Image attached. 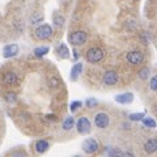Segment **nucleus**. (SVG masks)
Instances as JSON below:
<instances>
[{
  "mask_svg": "<svg viewBox=\"0 0 157 157\" xmlns=\"http://www.w3.org/2000/svg\"><path fill=\"white\" fill-rule=\"evenodd\" d=\"M88 39V34L84 30H75L68 36V42L72 46H81L84 45Z\"/></svg>",
  "mask_w": 157,
  "mask_h": 157,
  "instance_id": "nucleus-1",
  "label": "nucleus"
},
{
  "mask_svg": "<svg viewBox=\"0 0 157 157\" xmlns=\"http://www.w3.org/2000/svg\"><path fill=\"white\" fill-rule=\"evenodd\" d=\"M104 56L105 52L100 47H90L85 54V58L89 63H100L104 59Z\"/></svg>",
  "mask_w": 157,
  "mask_h": 157,
  "instance_id": "nucleus-2",
  "label": "nucleus"
},
{
  "mask_svg": "<svg viewBox=\"0 0 157 157\" xmlns=\"http://www.w3.org/2000/svg\"><path fill=\"white\" fill-rule=\"evenodd\" d=\"M76 130L80 135H88L90 134L92 131V123L86 117H81L78 118L77 122H76Z\"/></svg>",
  "mask_w": 157,
  "mask_h": 157,
  "instance_id": "nucleus-3",
  "label": "nucleus"
},
{
  "mask_svg": "<svg viewBox=\"0 0 157 157\" xmlns=\"http://www.w3.org/2000/svg\"><path fill=\"white\" fill-rule=\"evenodd\" d=\"M34 36H36V38L41 39V41L48 39V38L52 36V28L48 25V24H42V25H39L36 29V32H34Z\"/></svg>",
  "mask_w": 157,
  "mask_h": 157,
  "instance_id": "nucleus-4",
  "label": "nucleus"
},
{
  "mask_svg": "<svg viewBox=\"0 0 157 157\" xmlns=\"http://www.w3.org/2000/svg\"><path fill=\"white\" fill-rule=\"evenodd\" d=\"M81 148L86 155H93L100 149V144H98V141L94 139V137H88V139H85L82 141Z\"/></svg>",
  "mask_w": 157,
  "mask_h": 157,
  "instance_id": "nucleus-5",
  "label": "nucleus"
},
{
  "mask_svg": "<svg viewBox=\"0 0 157 157\" xmlns=\"http://www.w3.org/2000/svg\"><path fill=\"white\" fill-rule=\"evenodd\" d=\"M94 124L97 128H101V130L107 128L110 124V117L107 115V113H105V111L97 113L94 115Z\"/></svg>",
  "mask_w": 157,
  "mask_h": 157,
  "instance_id": "nucleus-6",
  "label": "nucleus"
},
{
  "mask_svg": "<svg viewBox=\"0 0 157 157\" xmlns=\"http://www.w3.org/2000/svg\"><path fill=\"white\" fill-rule=\"evenodd\" d=\"M127 62L132 66H137V64H141L144 62V54L139 51V50H134V51H130L128 54L126 55Z\"/></svg>",
  "mask_w": 157,
  "mask_h": 157,
  "instance_id": "nucleus-7",
  "label": "nucleus"
},
{
  "mask_svg": "<svg viewBox=\"0 0 157 157\" xmlns=\"http://www.w3.org/2000/svg\"><path fill=\"white\" fill-rule=\"evenodd\" d=\"M118 80H119V76H118V73L114 71V70H109L104 73V76H102V82H104L105 85L107 86H113L115 85Z\"/></svg>",
  "mask_w": 157,
  "mask_h": 157,
  "instance_id": "nucleus-8",
  "label": "nucleus"
},
{
  "mask_svg": "<svg viewBox=\"0 0 157 157\" xmlns=\"http://www.w3.org/2000/svg\"><path fill=\"white\" fill-rule=\"evenodd\" d=\"M18 51H20L18 45H16V43H9V45L4 46V48H3V56L6 59L13 58V56L17 55Z\"/></svg>",
  "mask_w": 157,
  "mask_h": 157,
  "instance_id": "nucleus-9",
  "label": "nucleus"
},
{
  "mask_svg": "<svg viewBox=\"0 0 157 157\" xmlns=\"http://www.w3.org/2000/svg\"><path fill=\"white\" fill-rule=\"evenodd\" d=\"M144 152L147 155H153L157 152V137H151L144 143L143 145Z\"/></svg>",
  "mask_w": 157,
  "mask_h": 157,
  "instance_id": "nucleus-10",
  "label": "nucleus"
},
{
  "mask_svg": "<svg viewBox=\"0 0 157 157\" xmlns=\"http://www.w3.org/2000/svg\"><path fill=\"white\" fill-rule=\"evenodd\" d=\"M115 101L121 105H127V104H131L134 101V93L131 92H124V93H121V94H117L115 96Z\"/></svg>",
  "mask_w": 157,
  "mask_h": 157,
  "instance_id": "nucleus-11",
  "label": "nucleus"
},
{
  "mask_svg": "<svg viewBox=\"0 0 157 157\" xmlns=\"http://www.w3.org/2000/svg\"><path fill=\"white\" fill-rule=\"evenodd\" d=\"M82 68H84L82 63H76V64L71 68L70 78H71L72 81H76L77 78H78V76H80V75H81V72H82Z\"/></svg>",
  "mask_w": 157,
  "mask_h": 157,
  "instance_id": "nucleus-12",
  "label": "nucleus"
},
{
  "mask_svg": "<svg viewBox=\"0 0 157 157\" xmlns=\"http://www.w3.org/2000/svg\"><path fill=\"white\" fill-rule=\"evenodd\" d=\"M34 148H36V151H37V153H45V152H47L48 151V148H50V143H48L47 140H43V139H41V140H38L36 144H34Z\"/></svg>",
  "mask_w": 157,
  "mask_h": 157,
  "instance_id": "nucleus-13",
  "label": "nucleus"
},
{
  "mask_svg": "<svg viewBox=\"0 0 157 157\" xmlns=\"http://www.w3.org/2000/svg\"><path fill=\"white\" fill-rule=\"evenodd\" d=\"M56 54L59 55V58H62V59L70 58V50H68V47L64 45V43H60V45L56 47Z\"/></svg>",
  "mask_w": 157,
  "mask_h": 157,
  "instance_id": "nucleus-14",
  "label": "nucleus"
},
{
  "mask_svg": "<svg viewBox=\"0 0 157 157\" xmlns=\"http://www.w3.org/2000/svg\"><path fill=\"white\" fill-rule=\"evenodd\" d=\"M17 75L14 72H12V71H9V72H7L6 75H4V82H6L7 85H14L17 82Z\"/></svg>",
  "mask_w": 157,
  "mask_h": 157,
  "instance_id": "nucleus-15",
  "label": "nucleus"
},
{
  "mask_svg": "<svg viewBox=\"0 0 157 157\" xmlns=\"http://www.w3.org/2000/svg\"><path fill=\"white\" fill-rule=\"evenodd\" d=\"M73 127H75V119H73V117H67L62 123V128L64 131H71Z\"/></svg>",
  "mask_w": 157,
  "mask_h": 157,
  "instance_id": "nucleus-16",
  "label": "nucleus"
},
{
  "mask_svg": "<svg viewBox=\"0 0 157 157\" xmlns=\"http://www.w3.org/2000/svg\"><path fill=\"white\" fill-rule=\"evenodd\" d=\"M43 18H45V16H43L42 12H39V11L33 12V14L30 16V24H32V25H36V24L42 22Z\"/></svg>",
  "mask_w": 157,
  "mask_h": 157,
  "instance_id": "nucleus-17",
  "label": "nucleus"
},
{
  "mask_svg": "<svg viewBox=\"0 0 157 157\" xmlns=\"http://www.w3.org/2000/svg\"><path fill=\"white\" fill-rule=\"evenodd\" d=\"M48 51H50V47L48 46H39V47L34 48V55L37 58H42V56H45L46 54H48Z\"/></svg>",
  "mask_w": 157,
  "mask_h": 157,
  "instance_id": "nucleus-18",
  "label": "nucleus"
},
{
  "mask_svg": "<svg viewBox=\"0 0 157 157\" xmlns=\"http://www.w3.org/2000/svg\"><path fill=\"white\" fill-rule=\"evenodd\" d=\"M151 75V70L149 67H143L141 70H139V72H137V76H139L140 80H148V77Z\"/></svg>",
  "mask_w": 157,
  "mask_h": 157,
  "instance_id": "nucleus-19",
  "label": "nucleus"
},
{
  "mask_svg": "<svg viewBox=\"0 0 157 157\" xmlns=\"http://www.w3.org/2000/svg\"><path fill=\"white\" fill-rule=\"evenodd\" d=\"M141 123H143L144 127H147V128H156V121L153 119V118H151V117H145L143 121H141Z\"/></svg>",
  "mask_w": 157,
  "mask_h": 157,
  "instance_id": "nucleus-20",
  "label": "nucleus"
},
{
  "mask_svg": "<svg viewBox=\"0 0 157 157\" xmlns=\"http://www.w3.org/2000/svg\"><path fill=\"white\" fill-rule=\"evenodd\" d=\"M52 21H54V24H55L56 26H63L64 25V22H66V18L63 17L62 14H54Z\"/></svg>",
  "mask_w": 157,
  "mask_h": 157,
  "instance_id": "nucleus-21",
  "label": "nucleus"
},
{
  "mask_svg": "<svg viewBox=\"0 0 157 157\" xmlns=\"http://www.w3.org/2000/svg\"><path fill=\"white\" fill-rule=\"evenodd\" d=\"M4 98H6V101L8 104H14V102L17 101V94L14 92H8V93H6Z\"/></svg>",
  "mask_w": 157,
  "mask_h": 157,
  "instance_id": "nucleus-22",
  "label": "nucleus"
},
{
  "mask_svg": "<svg viewBox=\"0 0 157 157\" xmlns=\"http://www.w3.org/2000/svg\"><path fill=\"white\" fill-rule=\"evenodd\" d=\"M128 118H130V121H134V122L143 121L145 118V113H134V114H130Z\"/></svg>",
  "mask_w": 157,
  "mask_h": 157,
  "instance_id": "nucleus-23",
  "label": "nucleus"
},
{
  "mask_svg": "<svg viewBox=\"0 0 157 157\" xmlns=\"http://www.w3.org/2000/svg\"><path fill=\"white\" fill-rule=\"evenodd\" d=\"M123 156V151L119 148H111L107 153V157H122Z\"/></svg>",
  "mask_w": 157,
  "mask_h": 157,
  "instance_id": "nucleus-24",
  "label": "nucleus"
},
{
  "mask_svg": "<svg viewBox=\"0 0 157 157\" xmlns=\"http://www.w3.org/2000/svg\"><path fill=\"white\" fill-rule=\"evenodd\" d=\"M59 85H60V80H59L58 77H50L48 78V86H50L51 89H56Z\"/></svg>",
  "mask_w": 157,
  "mask_h": 157,
  "instance_id": "nucleus-25",
  "label": "nucleus"
},
{
  "mask_svg": "<svg viewBox=\"0 0 157 157\" xmlns=\"http://www.w3.org/2000/svg\"><path fill=\"white\" fill-rule=\"evenodd\" d=\"M149 88H151V90L157 92V73L151 77V80H149Z\"/></svg>",
  "mask_w": 157,
  "mask_h": 157,
  "instance_id": "nucleus-26",
  "label": "nucleus"
},
{
  "mask_svg": "<svg viewBox=\"0 0 157 157\" xmlns=\"http://www.w3.org/2000/svg\"><path fill=\"white\" fill-rule=\"evenodd\" d=\"M97 105H98V101L96 100V98H93V97L88 98V100L85 101V106L89 107V109H93V107H96Z\"/></svg>",
  "mask_w": 157,
  "mask_h": 157,
  "instance_id": "nucleus-27",
  "label": "nucleus"
},
{
  "mask_svg": "<svg viewBox=\"0 0 157 157\" xmlns=\"http://www.w3.org/2000/svg\"><path fill=\"white\" fill-rule=\"evenodd\" d=\"M81 106H82L81 101H73V102H71V105H70V110H71V113H75L76 110L80 109Z\"/></svg>",
  "mask_w": 157,
  "mask_h": 157,
  "instance_id": "nucleus-28",
  "label": "nucleus"
},
{
  "mask_svg": "<svg viewBox=\"0 0 157 157\" xmlns=\"http://www.w3.org/2000/svg\"><path fill=\"white\" fill-rule=\"evenodd\" d=\"M11 157H28V155L25 151H16L11 155Z\"/></svg>",
  "mask_w": 157,
  "mask_h": 157,
  "instance_id": "nucleus-29",
  "label": "nucleus"
},
{
  "mask_svg": "<svg viewBox=\"0 0 157 157\" xmlns=\"http://www.w3.org/2000/svg\"><path fill=\"white\" fill-rule=\"evenodd\" d=\"M122 157H135V155L132 152H123V156Z\"/></svg>",
  "mask_w": 157,
  "mask_h": 157,
  "instance_id": "nucleus-30",
  "label": "nucleus"
},
{
  "mask_svg": "<svg viewBox=\"0 0 157 157\" xmlns=\"http://www.w3.org/2000/svg\"><path fill=\"white\" fill-rule=\"evenodd\" d=\"M46 118H47V119H50V121H56V117L52 115V114H47Z\"/></svg>",
  "mask_w": 157,
  "mask_h": 157,
  "instance_id": "nucleus-31",
  "label": "nucleus"
},
{
  "mask_svg": "<svg viewBox=\"0 0 157 157\" xmlns=\"http://www.w3.org/2000/svg\"><path fill=\"white\" fill-rule=\"evenodd\" d=\"M73 58L75 59H78V52L76 50H73Z\"/></svg>",
  "mask_w": 157,
  "mask_h": 157,
  "instance_id": "nucleus-32",
  "label": "nucleus"
},
{
  "mask_svg": "<svg viewBox=\"0 0 157 157\" xmlns=\"http://www.w3.org/2000/svg\"><path fill=\"white\" fill-rule=\"evenodd\" d=\"M152 109H153V113H155V114L157 115V104H155V105H153V107H152Z\"/></svg>",
  "mask_w": 157,
  "mask_h": 157,
  "instance_id": "nucleus-33",
  "label": "nucleus"
}]
</instances>
